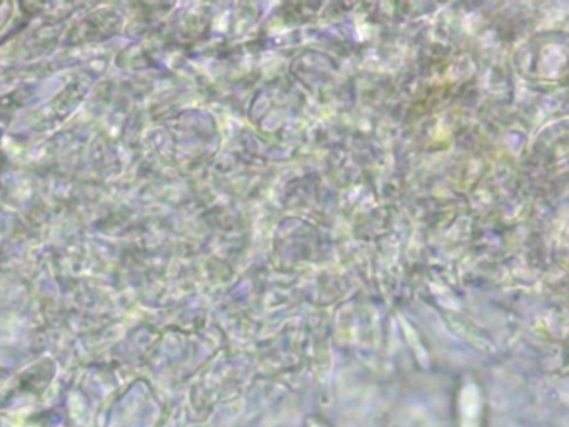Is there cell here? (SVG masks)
<instances>
[{"mask_svg":"<svg viewBox=\"0 0 569 427\" xmlns=\"http://www.w3.org/2000/svg\"><path fill=\"white\" fill-rule=\"evenodd\" d=\"M485 423V403L479 396V390H462L458 403V426L459 427H482Z\"/></svg>","mask_w":569,"mask_h":427,"instance_id":"cell-1","label":"cell"},{"mask_svg":"<svg viewBox=\"0 0 569 427\" xmlns=\"http://www.w3.org/2000/svg\"><path fill=\"white\" fill-rule=\"evenodd\" d=\"M306 427H331L328 423H326L325 419H321V417L318 416H309L308 419H306Z\"/></svg>","mask_w":569,"mask_h":427,"instance_id":"cell-2","label":"cell"}]
</instances>
